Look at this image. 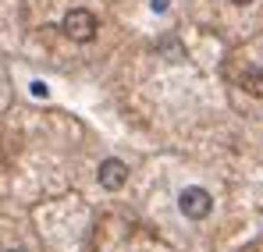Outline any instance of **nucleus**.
<instances>
[{"instance_id":"8","label":"nucleus","mask_w":263,"mask_h":252,"mask_svg":"<svg viewBox=\"0 0 263 252\" xmlns=\"http://www.w3.org/2000/svg\"><path fill=\"white\" fill-rule=\"evenodd\" d=\"M11 252H25V249H11Z\"/></svg>"},{"instance_id":"6","label":"nucleus","mask_w":263,"mask_h":252,"mask_svg":"<svg viewBox=\"0 0 263 252\" xmlns=\"http://www.w3.org/2000/svg\"><path fill=\"white\" fill-rule=\"evenodd\" d=\"M153 11H160V14H164V11H167V0H153Z\"/></svg>"},{"instance_id":"3","label":"nucleus","mask_w":263,"mask_h":252,"mask_svg":"<svg viewBox=\"0 0 263 252\" xmlns=\"http://www.w3.org/2000/svg\"><path fill=\"white\" fill-rule=\"evenodd\" d=\"M125 181H128V167H125L121 160H103V164H100V185H103V188L114 192V188H121Z\"/></svg>"},{"instance_id":"2","label":"nucleus","mask_w":263,"mask_h":252,"mask_svg":"<svg viewBox=\"0 0 263 252\" xmlns=\"http://www.w3.org/2000/svg\"><path fill=\"white\" fill-rule=\"evenodd\" d=\"M64 32H68L75 43L92 40V36H96V14H92V11H86V7L68 11V18H64Z\"/></svg>"},{"instance_id":"1","label":"nucleus","mask_w":263,"mask_h":252,"mask_svg":"<svg viewBox=\"0 0 263 252\" xmlns=\"http://www.w3.org/2000/svg\"><path fill=\"white\" fill-rule=\"evenodd\" d=\"M178 206H181V213L189 217V220H203V217H210V210H214V199H210V192L206 188H185L181 196H178Z\"/></svg>"},{"instance_id":"4","label":"nucleus","mask_w":263,"mask_h":252,"mask_svg":"<svg viewBox=\"0 0 263 252\" xmlns=\"http://www.w3.org/2000/svg\"><path fill=\"white\" fill-rule=\"evenodd\" d=\"M242 89H249L253 96H263V71H246L242 75Z\"/></svg>"},{"instance_id":"7","label":"nucleus","mask_w":263,"mask_h":252,"mask_svg":"<svg viewBox=\"0 0 263 252\" xmlns=\"http://www.w3.org/2000/svg\"><path fill=\"white\" fill-rule=\"evenodd\" d=\"M231 4H249V0H231Z\"/></svg>"},{"instance_id":"5","label":"nucleus","mask_w":263,"mask_h":252,"mask_svg":"<svg viewBox=\"0 0 263 252\" xmlns=\"http://www.w3.org/2000/svg\"><path fill=\"white\" fill-rule=\"evenodd\" d=\"M32 96H36V100H46V85L43 82H32Z\"/></svg>"}]
</instances>
